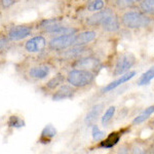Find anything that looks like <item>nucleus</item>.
I'll list each match as a JSON object with an SVG mask.
<instances>
[{
	"instance_id": "nucleus-24",
	"label": "nucleus",
	"mask_w": 154,
	"mask_h": 154,
	"mask_svg": "<svg viewBox=\"0 0 154 154\" xmlns=\"http://www.w3.org/2000/svg\"><path fill=\"white\" fill-rule=\"evenodd\" d=\"M6 125L11 128H20L25 125L24 119L19 115H11L7 119Z\"/></svg>"
},
{
	"instance_id": "nucleus-4",
	"label": "nucleus",
	"mask_w": 154,
	"mask_h": 154,
	"mask_svg": "<svg viewBox=\"0 0 154 154\" xmlns=\"http://www.w3.org/2000/svg\"><path fill=\"white\" fill-rule=\"evenodd\" d=\"M35 22L34 23H24V24H14L6 27L2 35L5 36L11 43L23 42L32 36L35 31Z\"/></svg>"
},
{
	"instance_id": "nucleus-29",
	"label": "nucleus",
	"mask_w": 154,
	"mask_h": 154,
	"mask_svg": "<svg viewBox=\"0 0 154 154\" xmlns=\"http://www.w3.org/2000/svg\"><path fill=\"white\" fill-rule=\"evenodd\" d=\"M150 125H152L153 128H154V117H153L152 119H151V121H150Z\"/></svg>"
},
{
	"instance_id": "nucleus-31",
	"label": "nucleus",
	"mask_w": 154,
	"mask_h": 154,
	"mask_svg": "<svg viewBox=\"0 0 154 154\" xmlns=\"http://www.w3.org/2000/svg\"><path fill=\"white\" fill-rule=\"evenodd\" d=\"M68 1H75V0H68Z\"/></svg>"
},
{
	"instance_id": "nucleus-22",
	"label": "nucleus",
	"mask_w": 154,
	"mask_h": 154,
	"mask_svg": "<svg viewBox=\"0 0 154 154\" xmlns=\"http://www.w3.org/2000/svg\"><path fill=\"white\" fill-rule=\"evenodd\" d=\"M154 79V66L150 67L146 72H144L142 75L140 76V78L137 81V84L139 86H143V85H148Z\"/></svg>"
},
{
	"instance_id": "nucleus-18",
	"label": "nucleus",
	"mask_w": 154,
	"mask_h": 154,
	"mask_svg": "<svg viewBox=\"0 0 154 154\" xmlns=\"http://www.w3.org/2000/svg\"><path fill=\"white\" fill-rule=\"evenodd\" d=\"M111 7L116 11H125L131 8L138 7V4L134 0H111Z\"/></svg>"
},
{
	"instance_id": "nucleus-2",
	"label": "nucleus",
	"mask_w": 154,
	"mask_h": 154,
	"mask_svg": "<svg viewBox=\"0 0 154 154\" xmlns=\"http://www.w3.org/2000/svg\"><path fill=\"white\" fill-rule=\"evenodd\" d=\"M121 26L128 30H140L146 29L152 24V18L144 14L139 8H131L122 11L119 14Z\"/></svg>"
},
{
	"instance_id": "nucleus-20",
	"label": "nucleus",
	"mask_w": 154,
	"mask_h": 154,
	"mask_svg": "<svg viewBox=\"0 0 154 154\" xmlns=\"http://www.w3.org/2000/svg\"><path fill=\"white\" fill-rule=\"evenodd\" d=\"M153 113H154V105L147 107L145 110H143L138 116H136V117L134 118V120L131 121V125H140L141 123H143V122H145L146 120H148Z\"/></svg>"
},
{
	"instance_id": "nucleus-16",
	"label": "nucleus",
	"mask_w": 154,
	"mask_h": 154,
	"mask_svg": "<svg viewBox=\"0 0 154 154\" xmlns=\"http://www.w3.org/2000/svg\"><path fill=\"white\" fill-rule=\"evenodd\" d=\"M104 104H96L91 107L88 111L85 117H84V122L88 126H91L94 125H97L99 117L101 116V113L103 111Z\"/></svg>"
},
{
	"instance_id": "nucleus-13",
	"label": "nucleus",
	"mask_w": 154,
	"mask_h": 154,
	"mask_svg": "<svg viewBox=\"0 0 154 154\" xmlns=\"http://www.w3.org/2000/svg\"><path fill=\"white\" fill-rule=\"evenodd\" d=\"M78 91V89L75 88L74 86H72L71 84L68 82L63 83L61 86L56 89L53 94H51V100L53 101H63V100H70L73 99L75 95Z\"/></svg>"
},
{
	"instance_id": "nucleus-14",
	"label": "nucleus",
	"mask_w": 154,
	"mask_h": 154,
	"mask_svg": "<svg viewBox=\"0 0 154 154\" xmlns=\"http://www.w3.org/2000/svg\"><path fill=\"white\" fill-rule=\"evenodd\" d=\"M97 37H98V32L95 29L80 30L76 33L75 45H89L94 41H96Z\"/></svg>"
},
{
	"instance_id": "nucleus-9",
	"label": "nucleus",
	"mask_w": 154,
	"mask_h": 154,
	"mask_svg": "<svg viewBox=\"0 0 154 154\" xmlns=\"http://www.w3.org/2000/svg\"><path fill=\"white\" fill-rule=\"evenodd\" d=\"M89 51H91V48H88V45H73L71 48L65 49V51L57 53V58L62 60V61H66L70 63L73 60H76L82 56L91 54V53H89Z\"/></svg>"
},
{
	"instance_id": "nucleus-15",
	"label": "nucleus",
	"mask_w": 154,
	"mask_h": 154,
	"mask_svg": "<svg viewBox=\"0 0 154 154\" xmlns=\"http://www.w3.org/2000/svg\"><path fill=\"white\" fill-rule=\"evenodd\" d=\"M137 75V72L136 71H128L126 72V73L122 74V75H120L118 77L116 80L112 81V82L108 83L106 86H104L103 89H102V93L106 94V93H109V91H113V89L117 88L118 86H120L121 84H123L126 81L131 80V79H133L134 77Z\"/></svg>"
},
{
	"instance_id": "nucleus-26",
	"label": "nucleus",
	"mask_w": 154,
	"mask_h": 154,
	"mask_svg": "<svg viewBox=\"0 0 154 154\" xmlns=\"http://www.w3.org/2000/svg\"><path fill=\"white\" fill-rule=\"evenodd\" d=\"M91 136H93V140L95 142L102 141L106 137V133L104 131H101L97 125H91Z\"/></svg>"
},
{
	"instance_id": "nucleus-11",
	"label": "nucleus",
	"mask_w": 154,
	"mask_h": 154,
	"mask_svg": "<svg viewBox=\"0 0 154 154\" xmlns=\"http://www.w3.org/2000/svg\"><path fill=\"white\" fill-rule=\"evenodd\" d=\"M65 82H66V74L59 71L54 75L49 77L48 80L40 86V89L43 93L53 94L56 89H58L62 84Z\"/></svg>"
},
{
	"instance_id": "nucleus-17",
	"label": "nucleus",
	"mask_w": 154,
	"mask_h": 154,
	"mask_svg": "<svg viewBox=\"0 0 154 154\" xmlns=\"http://www.w3.org/2000/svg\"><path fill=\"white\" fill-rule=\"evenodd\" d=\"M120 133H118V131H112L111 134H109V136L105 137V138L101 141L100 144H99V147L105 148V149L113 148L114 146L117 145V143L120 141V138H121Z\"/></svg>"
},
{
	"instance_id": "nucleus-21",
	"label": "nucleus",
	"mask_w": 154,
	"mask_h": 154,
	"mask_svg": "<svg viewBox=\"0 0 154 154\" xmlns=\"http://www.w3.org/2000/svg\"><path fill=\"white\" fill-rule=\"evenodd\" d=\"M138 8L144 14L154 17V0H141L138 3Z\"/></svg>"
},
{
	"instance_id": "nucleus-30",
	"label": "nucleus",
	"mask_w": 154,
	"mask_h": 154,
	"mask_svg": "<svg viewBox=\"0 0 154 154\" xmlns=\"http://www.w3.org/2000/svg\"><path fill=\"white\" fill-rule=\"evenodd\" d=\"M134 1H135V2H136V3H137V4H138V3H139V2H140V1H141V0H134Z\"/></svg>"
},
{
	"instance_id": "nucleus-1",
	"label": "nucleus",
	"mask_w": 154,
	"mask_h": 154,
	"mask_svg": "<svg viewBox=\"0 0 154 154\" xmlns=\"http://www.w3.org/2000/svg\"><path fill=\"white\" fill-rule=\"evenodd\" d=\"M54 65L51 61L37 60L27 62L18 67V71L25 80L32 83H40L46 81L53 74Z\"/></svg>"
},
{
	"instance_id": "nucleus-8",
	"label": "nucleus",
	"mask_w": 154,
	"mask_h": 154,
	"mask_svg": "<svg viewBox=\"0 0 154 154\" xmlns=\"http://www.w3.org/2000/svg\"><path fill=\"white\" fill-rule=\"evenodd\" d=\"M69 66H70V68L85 69V70H89L97 73V71L101 67V60H99L93 54H85V56H82L76 60H73L69 63Z\"/></svg>"
},
{
	"instance_id": "nucleus-5",
	"label": "nucleus",
	"mask_w": 154,
	"mask_h": 154,
	"mask_svg": "<svg viewBox=\"0 0 154 154\" xmlns=\"http://www.w3.org/2000/svg\"><path fill=\"white\" fill-rule=\"evenodd\" d=\"M48 38L45 34L39 32L38 34L30 36L22 43V49L29 56H38L45 51L48 48Z\"/></svg>"
},
{
	"instance_id": "nucleus-6",
	"label": "nucleus",
	"mask_w": 154,
	"mask_h": 154,
	"mask_svg": "<svg viewBox=\"0 0 154 154\" xmlns=\"http://www.w3.org/2000/svg\"><path fill=\"white\" fill-rule=\"evenodd\" d=\"M75 34H64V35L51 36L48 42V51L51 53H60L62 51L75 45Z\"/></svg>"
},
{
	"instance_id": "nucleus-3",
	"label": "nucleus",
	"mask_w": 154,
	"mask_h": 154,
	"mask_svg": "<svg viewBox=\"0 0 154 154\" xmlns=\"http://www.w3.org/2000/svg\"><path fill=\"white\" fill-rule=\"evenodd\" d=\"M97 73L85 69L71 68L66 73V81L75 88L84 89L88 88L96 80Z\"/></svg>"
},
{
	"instance_id": "nucleus-25",
	"label": "nucleus",
	"mask_w": 154,
	"mask_h": 154,
	"mask_svg": "<svg viewBox=\"0 0 154 154\" xmlns=\"http://www.w3.org/2000/svg\"><path fill=\"white\" fill-rule=\"evenodd\" d=\"M115 111H116L115 106H110L108 109H107L105 111V113L103 114V116H102V119H101L102 125L106 126L111 120H112L114 115H115Z\"/></svg>"
},
{
	"instance_id": "nucleus-19",
	"label": "nucleus",
	"mask_w": 154,
	"mask_h": 154,
	"mask_svg": "<svg viewBox=\"0 0 154 154\" xmlns=\"http://www.w3.org/2000/svg\"><path fill=\"white\" fill-rule=\"evenodd\" d=\"M57 136V130L53 125H48L42 130L39 142L41 144H49L53 138Z\"/></svg>"
},
{
	"instance_id": "nucleus-7",
	"label": "nucleus",
	"mask_w": 154,
	"mask_h": 154,
	"mask_svg": "<svg viewBox=\"0 0 154 154\" xmlns=\"http://www.w3.org/2000/svg\"><path fill=\"white\" fill-rule=\"evenodd\" d=\"M137 63V58L133 53H122L116 58L113 67V76H120L133 68Z\"/></svg>"
},
{
	"instance_id": "nucleus-23",
	"label": "nucleus",
	"mask_w": 154,
	"mask_h": 154,
	"mask_svg": "<svg viewBox=\"0 0 154 154\" xmlns=\"http://www.w3.org/2000/svg\"><path fill=\"white\" fill-rule=\"evenodd\" d=\"M106 7V1L105 0H91L88 2L86 5V11L89 12H96L99 11H102Z\"/></svg>"
},
{
	"instance_id": "nucleus-12",
	"label": "nucleus",
	"mask_w": 154,
	"mask_h": 154,
	"mask_svg": "<svg viewBox=\"0 0 154 154\" xmlns=\"http://www.w3.org/2000/svg\"><path fill=\"white\" fill-rule=\"evenodd\" d=\"M120 18H119L118 11H113L111 12L100 27V29L105 33H116V32H118L120 30Z\"/></svg>"
},
{
	"instance_id": "nucleus-27",
	"label": "nucleus",
	"mask_w": 154,
	"mask_h": 154,
	"mask_svg": "<svg viewBox=\"0 0 154 154\" xmlns=\"http://www.w3.org/2000/svg\"><path fill=\"white\" fill-rule=\"evenodd\" d=\"M22 0H0V11H5L21 2Z\"/></svg>"
},
{
	"instance_id": "nucleus-28",
	"label": "nucleus",
	"mask_w": 154,
	"mask_h": 154,
	"mask_svg": "<svg viewBox=\"0 0 154 154\" xmlns=\"http://www.w3.org/2000/svg\"><path fill=\"white\" fill-rule=\"evenodd\" d=\"M9 44H11V42L7 40V38L5 36L0 35V54L3 53V51L8 48Z\"/></svg>"
},
{
	"instance_id": "nucleus-10",
	"label": "nucleus",
	"mask_w": 154,
	"mask_h": 154,
	"mask_svg": "<svg viewBox=\"0 0 154 154\" xmlns=\"http://www.w3.org/2000/svg\"><path fill=\"white\" fill-rule=\"evenodd\" d=\"M115 9L111 6H106L104 9L96 12H91V14H89L88 17H86L83 21V25L85 27H88V29H95V28H100L101 25L103 24V22L105 21L107 17L111 14Z\"/></svg>"
}]
</instances>
